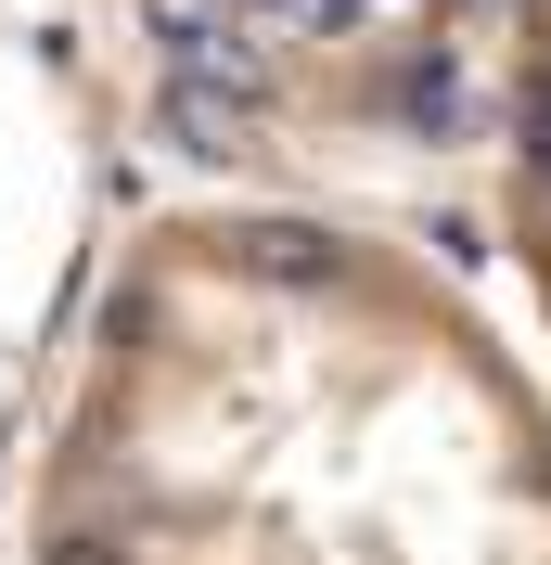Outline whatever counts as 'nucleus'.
<instances>
[{"mask_svg":"<svg viewBox=\"0 0 551 565\" xmlns=\"http://www.w3.org/2000/svg\"><path fill=\"white\" fill-rule=\"evenodd\" d=\"M13 565H551V373L411 218L218 193L104 218Z\"/></svg>","mask_w":551,"mask_h":565,"instance_id":"f257e3e1","label":"nucleus"},{"mask_svg":"<svg viewBox=\"0 0 551 565\" xmlns=\"http://www.w3.org/2000/svg\"><path fill=\"white\" fill-rule=\"evenodd\" d=\"M104 154L372 218L487 206L514 0H0Z\"/></svg>","mask_w":551,"mask_h":565,"instance_id":"f03ea898","label":"nucleus"},{"mask_svg":"<svg viewBox=\"0 0 551 565\" xmlns=\"http://www.w3.org/2000/svg\"><path fill=\"white\" fill-rule=\"evenodd\" d=\"M475 232L514 257V296H526V321H539V373H551V0H514V39H500Z\"/></svg>","mask_w":551,"mask_h":565,"instance_id":"7ed1b4c3","label":"nucleus"}]
</instances>
